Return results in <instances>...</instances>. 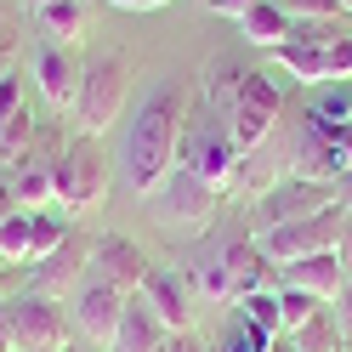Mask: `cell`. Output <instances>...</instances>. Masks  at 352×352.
<instances>
[{"mask_svg": "<svg viewBox=\"0 0 352 352\" xmlns=\"http://www.w3.org/2000/svg\"><path fill=\"white\" fill-rule=\"evenodd\" d=\"M267 346H273V336H267V329H261L256 318H245V313L233 307V313H228V324H222V336H216V346H210V352H267Z\"/></svg>", "mask_w": 352, "mask_h": 352, "instance_id": "cell-23", "label": "cell"}, {"mask_svg": "<svg viewBox=\"0 0 352 352\" xmlns=\"http://www.w3.org/2000/svg\"><path fill=\"white\" fill-rule=\"evenodd\" d=\"M85 23V0H52V6H34V29L57 40V46H74V34Z\"/></svg>", "mask_w": 352, "mask_h": 352, "instance_id": "cell-20", "label": "cell"}, {"mask_svg": "<svg viewBox=\"0 0 352 352\" xmlns=\"http://www.w3.org/2000/svg\"><path fill=\"white\" fill-rule=\"evenodd\" d=\"M245 63H233V57H216L210 69H205V102H210V120L228 131V114H233V102H239V85H245Z\"/></svg>", "mask_w": 352, "mask_h": 352, "instance_id": "cell-18", "label": "cell"}, {"mask_svg": "<svg viewBox=\"0 0 352 352\" xmlns=\"http://www.w3.org/2000/svg\"><path fill=\"white\" fill-rule=\"evenodd\" d=\"M182 131H188V91L176 80H160L137 108H131L125 142H120V176H125V188L137 193V199H148V193L176 170Z\"/></svg>", "mask_w": 352, "mask_h": 352, "instance_id": "cell-1", "label": "cell"}, {"mask_svg": "<svg viewBox=\"0 0 352 352\" xmlns=\"http://www.w3.org/2000/svg\"><path fill=\"white\" fill-rule=\"evenodd\" d=\"M267 352H296V346H290V336H273V346H267Z\"/></svg>", "mask_w": 352, "mask_h": 352, "instance_id": "cell-39", "label": "cell"}, {"mask_svg": "<svg viewBox=\"0 0 352 352\" xmlns=\"http://www.w3.org/2000/svg\"><path fill=\"white\" fill-rule=\"evenodd\" d=\"M12 46H17V6H12V0H0V63L12 57Z\"/></svg>", "mask_w": 352, "mask_h": 352, "instance_id": "cell-30", "label": "cell"}, {"mask_svg": "<svg viewBox=\"0 0 352 352\" xmlns=\"http://www.w3.org/2000/svg\"><path fill=\"white\" fill-rule=\"evenodd\" d=\"M137 296L160 313V324L170 329H193V307H199V296L188 290V278H182V267H170V261H153V267L142 273V284H137Z\"/></svg>", "mask_w": 352, "mask_h": 352, "instance_id": "cell-13", "label": "cell"}, {"mask_svg": "<svg viewBox=\"0 0 352 352\" xmlns=\"http://www.w3.org/2000/svg\"><path fill=\"white\" fill-rule=\"evenodd\" d=\"M125 301H131V296L108 290V284H97V278H85V284H80V296L69 301V318H74V341L108 346V341H114V329H120V313H125Z\"/></svg>", "mask_w": 352, "mask_h": 352, "instance_id": "cell-14", "label": "cell"}, {"mask_svg": "<svg viewBox=\"0 0 352 352\" xmlns=\"http://www.w3.org/2000/svg\"><path fill=\"white\" fill-rule=\"evenodd\" d=\"M160 352H210L199 336H193V329H176V336H165V346Z\"/></svg>", "mask_w": 352, "mask_h": 352, "instance_id": "cell-32", "label": "cell"}, {"mask_svg": "<svg viewBox=\"0 0 352 352\" xmlns=\"http://www.w3.org/2000/svg\"><path fill=\"white\" fill-rule=\"evenodd\" d=\"M324 57H329V80H346V74H352V34H341Z\"/></svg>", "mask_w": 352, "mask_h": 352, "instance_id": "cell-29", "label": "cell"}, {"mask_svg": "<svg viewBox=\"0 0 352 352\" xmlns=\"http://www.w3.org/2000/svg\"><path fill=\"white\" fill-rule=\"evenodd\" d=\"M284 12L296 17V23H346L341 0H278Z\"/></svg>", "mask_w": 352, "mask_h": 352, "instance_id": "cell-27", "label": "cell"}, {"mask_svg": "<svg viewBox=\"0 0 352 352\" xmlns=\"http://www.w3.org/2000/svg\"><path fill=\"white\" fill-rule=\"evenodd\" d=\"M170 329L160 324V313L142 301V296H131L125 301V313H120V329H114V341H108L102 352H160L165 346Z\"/></svg>", "mask_w": 352, "mask_h": 352, "instance_id": "cell-15", "label": "cell"}, {"mask_svg": "<svg viewBox=\"0 0 352 352\" xmlns=\"http://www.w3.org/2000/svg\"><path fill=\"white\" fill-rule=\"evenodd\" d=\"M148 267H153V261L142 256L137 239H125V233H97V239H91V278L108 284V290L137 296V284H142Z\"/></svg>", "mask_w": 352, "mask_h": 352, "instance_id": "cell-12", "label": "cell"}, {"mask_svg": "<svg viewBox=\"0 0 352 352\" xmlns=\"http://www.w3.org/2000/svg\"><path fill=\"white\" fill-rule=\"evenodd\" d=\"M233 307H239V313H245V318H256L261 329H267V336H284V313H278V290H250V296H239Z\"/></svg>", "mask_w": 352, "mask_h": 352, "instance_id": "cell-24", "label": "cell"}, {"mask_svg": "<svg viewBox=\"0 0 352 352\" xmlns=\"http://www.w3.org/2000/svg\"><path fill=\"white\" fill-rule=\"evenodd\" d=\"M329 46H307V40H284V46L273 52L284 69H290L296 80H307V85H329V57H324Z\"/></svg>", "mask_w": 352, "mask_h": 352, "instance_id": "cell-21", "label": "cell"}, {"mask_svg": "<svg viewBox=\"0 0 352 352\" xmlns=\"http://www.w3.org/2000/svg\"><path fill=\"white\" fill-rule=\"evenodd\" d=\"M346 125H352V114H346Z\"/></svg>", "mask_w": 352, "mask_h": 352, "instance_id": "cell-42", "label": "cell"}, {"mask_svg": "<svg viewBox=\"0 0 352 352\" xmlns=\"http://www.w3.org/2000/svg\"><path fill=\"white\" fill-rule=\"evenodd\" d=\"M125 91H131V57L125 52H97L80 69V91H74V137H102L108 125L125 114Z\"/></svg>", "mask_w": 352, "mask_h": 352, "instance_id": "cell-2", "label": "cell"}, {"mask_svg": "<svg viewBox=\"0 0 352 352\" xmlns=\"http://www.w3.org/2000/svg\"><path fill=\"white\" fill-rule=\"evenodd\" d=\"M40 137H46V131H40L34 108H17V114L0 125V165H6V170H17V165H23L29 153L40 148Z\"/></svg>", "mask_w": 352, "mask_h": 352, "instance_id": "cell-19", "label": "cell"}, {"mask_svg": "<svg viewBox=\"0 0 352 352\" xmlns=\"http://www.w3.org/2000/svg\"><path fill=\"white\" fill-rule=\"evenodd\" d=\"M336 199V182H313V176H278V182L256 199V228H278V222H296V216H318Z\"/></svg>", "mask_w": 352, "mask_h": 352, "instance_id": "cell-9", "label": "cell"}, {"mask_svg": "<svg viewBox=\"0 0 352 352\" xmlns=\"http://www.w3.org/2000/svg\"><path fill=\"white\" fill-rule=\"evenodd\" d=\"M108 153L102 137H69L57 153V210H97L108 199Z\"/></svg>", "mask_w": 352, "mask_h": 352, "instance_id": "cell-4", "label": "cell"}, {"mask_svg": "<svg viewBox=\"0 0 352 352\" xmlns=\"http://www.w3.org/2000/svg\"><path fill=\"white\" fill-rule=\"evenodd\" d=\"M290 346L296 352H346V336H341V324L329 307H318L313 318H307L301 329H290Z\"/></svg>", "mask_w": 352, "mask_h": 352, "instance_id": "cell-22", "label": "cell"}, {"mask_svg": "<svg viewBox=\"0 0 352 352\" xmlns=\"http://www.w3.org/2000/svg\"><path fill=\"white\" fill-rule=\"evenodd\" d=\"M108 6H120V12H160V6H170V0H108Z\"/></svg>", "mask_w": 352, "mask_h": 352, "instance_id": "cell-35", "label": "cell"}, {"mask_svg": "<svg viewBox=\"0 0 352 352\" xmlns=\"http://www.w3.org/2000/svg\"><path fill=\"white\" fill-rule=\"evenodd\" d=\"M85 278H91V239H80V233H69L52 256L29 261V290L46 296V301H63V307L80 296Z\"/></svg>", "mask_w": 352, "mask_h": 352, "instance_id": "cell-8", "label": "cell"}, {"mask_svg": "<svg viewBox=\"0 0 352 352\" xmlns=\"http://www.w3.org/2000/svg\"><path fill=\"white\" fill-rule=\"evenodd\" d=\"M336 261H341V273L352 278V210H346V222H341V239H336Z\"/></svg>", "mask_w": 352, "mask_h": 352, "instance_id": "cell-33", "label": "cell"}, {"mask_svg": "<svg viewBox=\"0 0 352 352\" xmlns=\"http://www.w3.org/2000/svg\"><path fill=\"white\" fill-rule=\"evenodd\" d=\"M6 313H12V352H63L74 341V318L63 301L23 290V296L6 301Z\"/></svg>", "mask_w": 352, "mask_h": 352, "instance_id": "cell-6", "label": "cell"}, {"mask_svg": "<svg viewBox=\"0 0 352 352\" xmlns=\"http://www.w3.org/2000/svg\"><path fill=\"white\" fill-rule=\"evenodd\" d=\"M0 261H6V267L23 261V267H29V210H17V216L0 222Z\"/></svg>", "mask_w": 352, "mask_h": 352, "instance_id": "cell-25", "label": "cell"}, {"mask_svg": "<svg viewBox=\"0 0 352 352\" xmlns=\"http://www.w3.org/2000/svg\"><path fill=\"white\" fill-rule=\"evenodd\" d=\"M290 29H296V17L284 12L278 0H256V6L239 12V34H245L250 46H261V52H278L284 40H290Z\"/></svg>", "mask_w": 352, "mask_h": 352, "instance_id": "cell-17", "label": "cell"}, {"mask_svg": "<svg viewBox=\"0 0 352 352\" xmlns=\"http://www.w3.org/2000/svg\"><path fill=\"white\" fill-rule=\"evenodd\" d=\"M318 307H329V301H313L307 290H296V284H278V313H284V336H290V329H301L307 318L318 313Z\"/></svg>", "mask_w": 352, "mask_h": 352, "instance_id": "cell-26", "label": "cell"}, {"mask_svg": "<svg viewBox=\"0 0 352 352\" xmlns=\"http://www.w3.org/2000/svg\"><path fill=\"white\" fill-rule=\"evenodd\" d=\"M29 6H52V0H29Z\"/></svg>", "mask_w": 352, "mask_h": 352, "instance_id": "cell-41", "label": "cell"}, {"mask_svg": "<svg viewBox=\"0 0 352 352\" xmlns=\"http://www.w3.org/2000/svg\"><path fill=\"white\" fill-rule=\"evenodd\" d=\"M341 222H346V210L329 205V210H318V216H296V222H278V228H256V245H261V256L284 273V267H296V261H307V256L336 250Z\"/></svg>", "mask_w": 352, "mask_h": 352, "instance_id": "cell-5", "label": "cell"}, {"mask_svg": "<svg viewBox=\"0 0 352 352\" xmlns=\"http://www.w3.org/2000/svg\"><path fill=\"white\" fill-rule=\"evenodd\" d=\"M278 114H284V91H278V80H273V74H261V69H250L245 85H239L233 114H228V137H233V148H239V153L261 148V142L273 137Z\"/></svg>", "mask_w": 352, "mask_h": 352, "instance_id": "cell-7", "label": "cell"}, {"mask_svg": "<svg viewBox=\"0 0 352 352\" xmlns=\"http://www.w3.org/2000/svg\"><path fill=\"white\" fill-rule=\"evenodd\" d=\"M329 313H336V324H341V336L352 341V278L341 284V296H336V301H329Z\"/></svg>", "mask_w": 352, "mask_h": 352, "instance_id": "cell-31", "label": "cell"}, {"mask_svg": "<svg viewBox=\"0 0 352 352\" xmlns=\"http://www.w3.org/2000/svg\"><path fill=\"white\" fill-rule=\"evenodd\" d=\"M336 199H341V210H352V170H346L341 182H336Z\"/></svg>", "mask_w": 352, "mask_h": 352, "instance_id": "cell-38", "label": "cell"}, {"mask_svg": "<svg viewBox=\"0 0 352 352\" xmlns=\"http://www.w3.org/2000/svg\"><path fill=\"white\" fill-rule=\"evenodd\" d=\"M0 267H6V261H0Z\"/></svg>", "mask_w": 352, "mask_h": 352, "instance_id": "cell-44", "label": "cell"}, {"mask_svg": "<svg viewBox=\"0 0 352 352\" xmlns=\"http://www.w3.org/2000/svg\"><path fill=\"white\" fill-rule=\"evenodd\" d=\"M63 352H102V346H91V341H69Z\"/></svg>", "mask_w": 352, "mask_h": 352, "instance_id": "cell-40", "label": "cell"}, {"mask_svg": "<svg viewBox=\"0 0 352 352\" xmlns=\"http://www.w3.org/2000/svg\"><path fill=\"white\" fill-rule=\"evenodd\" d=\"M17 108H29V97H23V74H17V69H0V125H6Z\"/></svg>", "mask_w": 352, "mask_h": 352, "instance_id": "cell-28", "label": "cell"}, {"mask_svg": "<svg viewBox=\"0 0 352 352\" xmlns=\"http://www.w3.org/2000/svg\"><path fill=\"white\" fill-rule=\"evenodd\" d=\"M23 205H17V193H12V176L0 170V222H6V216H17Z\"/></svg>", "mask_w": 352, "mask_h": 352, "instance_id": "cell-34", "label": "cell"}, {"mask_svg": "<svg viewBox=\"0 0 352 352\" xmlns=\"http://www.w3.org/2000/svg\"><path fill=\"white\" fill-rule=\"evenodd\" d=\"M205 6H210V12H228V17H239L245 6H256V0H205Z\"/></svg>", "mask_w": 352, "mask_h": 352, "instance_id": "cell-36", "label": "cell"}, {"mask_svg": "<svg viewBox=\"0 0 352 352\" xmlns=\"http://www.w3.org/2000/svg\"><path fill=\"white\" fill-rule=\"evenodd\" d=\"M148 210H153V228H165V233H205L216 222V210H222V188L205 182L199 170L176 165L165 182L148 193Z\"/></svg>", "mask_w": 352, "mask_h": 352, "instance_id": "cell-3", "label": "cell"}, {"mask_svg": "<svg viewBox=\"0 0 352 352\" xmlns=\"http://www.w3.org/2000/svg\"><path fill=\"white\" fill-rule=\"evenodd\" d=\"M80 69H85V57H80L74 46L40 40V46H34V63H29L40 102H46V108H57V114H69V108H74V91H80Z\"/></svg>", "mask_w": 352, "mask_h": 352, "instance_id": "cell-11", "label": "cell"}, {"mask_svg": "<svg viewBox=\"0 0 352 352\" xmlns=\"http://www.w3.org/2000/svg\"><path fill=\"white\" fill-rule=\"evenodd\" d=\"M176 165L199 170L205 182H216V188H228L233 170H239V148H233V137H228L216 120H193V114H188V131H182V153H176Z\"/></svg>", "mask_w": 352, "mask_h": 352, "instance_id": "cell-10", "label": "cell"}, {"mask_svg": "<svg viewBox=\"0 0 352 352\" xmlns=\"http://www.w3.org/2000/svg\"><path fill=\"white\" fill-rule=\"evenodd\" d=\"M0 352H12V313H6V301H0Z\"/></svg>", "mask_w": 352, "mask_h": 352, "instance_id": "cell-37", "label": "cell"}, {"mask_svg": "<svg viewBox=\"0 0 352 352\" xmlns=\"http://www.w3.org/2000/svg\"><path fill=\"white\" fill-rule=\"evenodd\" d=\"M278 284H296V290H307L313 301H336L341 284H346V273H341L336 250H324V256H307V261H296V267H284Z\"/></svg>", "mask_w": 352, "mask_h": 352, "instance_id": "cell-16", "label": "cell"}, {"mask_svg": "<svg viewBox=\"0 0 352 352\" xmlns=\"http://www.w3.org/2000/svg\"><path fill=\"white\" fill-rule=\"evenodd\" d=\"M346 352H352V341H346Z\"/></svg>", "mask_w": 352, "mask_h": 352, "instance_id": "cell-43", "label": "cell"}]
</instances>
